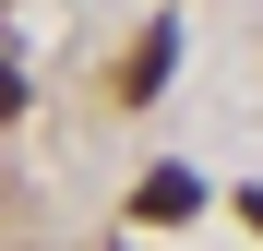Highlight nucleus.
I'll return each mask as SVG.
<instances>
[{
  "mask_svg": "<svg viewBox=\"0 0 263 251\" xmlns=\"http://www.w3.org/2000/svg\"><path fill=\"white\" fill-rule=\"evenodd\" d=\"M132 203H144L156 227H180V216H203V180H192V167H144V191H132Z\"/></svg>",
  "mask_w": 263,
  "mask_h": 251,
  "instance_id": "1",
  "label": "nucleus"
},
{
  "mask_svg": "<svg viewBox=\"0 0 263 251\" xmlns=\"http://www.w3.org/2000/svg\"><path fill=\"white\" fill-rule=\"evenodd\" d=\"M167 72H180V24H144V48H132V72H120V84H132V96H156Z\"/></svg>",
  "mask_w": 263,
  "mask_h": 251,
  "instance_id": "2",
  "label": "nucleus"
},
{
  "mask_svg": "<svg viewBox=\"0 0 263 251\" xmlns=\"http://www.w3.org/2000/svg\"><path fill=\"white\" fill-rule=\"evenodd\" d=\"M12 108H24V72H12V60H0V120H12Z\"/></svg>",
  "mask_w": 263,
  "mask_h": 251,
  "instance_id": "3",
  "label": "nucleus"
},
{
  "mask_svg": "<svg viewBox=\"0 0 263 251\" xmlns=\"http://www.w3.org/2000/svg\"><path fill=\"white\" fill-rule=\"evenodd\" d=\"M239 216H251V227H263V191H239Z\"/></svg>",
  "mask_w": 263,
  "mask_h": 251,
  "instance_id": "4",
  "label": "nucleus"
}]
</instances>
